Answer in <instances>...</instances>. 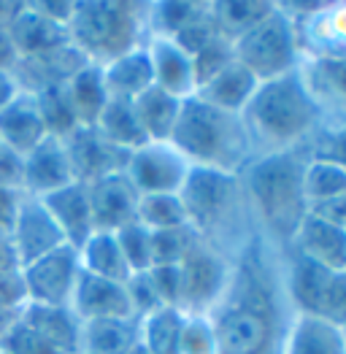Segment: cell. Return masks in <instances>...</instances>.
Listing matches in <instances>:
<instances>
[{"mask_svg": "<svg viewBox=\"0 0 346 354\" xmlns=\"http://www.w3.org/2000/svg\"><path fill=\"white\" fill-rule=\"evenodd\" d=\"M136 219L154 233V230L184 227L187 225V211H184V203H181L179 195H141Z\"/></svg>", "mask_w": 346, "mask_h": 354, "instance_id": "cell-37", "label": "cell"}, {"mask_svg": "<svg viewBox=\"0 0 346 354\" xmlns=\"http://www.w3.org/2000/svg\"><path fill=\"white\" fill-rule=\"evenodd\" d=\"M146 52L152 59L154 87L165 89L179 100H187L195 95L198 82H195L192 55H187L171 38H146Z\"/></svg>", "mask_w": 346, "mask_h": 354, "instance_id": "cell-20", "label": "cell"}, {"mask_svg": "<svg viewBox=\"0 0 346 354\" xmlns=\"http://www.w3.org/2000/svg\"><path fill=\"white\" fill-rule=\"evenodd\" d=\"M79 354H89V352H79Z\"/></svg>", "mask_w": 346, "mask_h": 354, "instance_id": "cell-54", "label": "cell"}, {"mask_svg": "<svg viewBox=\"0 0 346 354\" xmlns=\"http://www.w3.org/2000/svg\"><path fill=\"white\" fill-rule=\"evenodd\" d=\"M6 241H8L19 268L65 246V238L55 225V219L49 216V211L44 208L38 198H30V195H22L17 216L6 233Z\"/></svg>", "mask_w": 346, "mask_h": 354, "instance_id": "cell-11", "label": "cell"}, {"mask_svg": "<svg viewBox=\"0 0 346 354\" xmlns=\"http://www.w3.org/2000/svg\"><path fill=\"white\" fill-rule=\"evenodd\" d=\"M138 319H98L84 322L82 352L89 354H130L138 346Z\"/></svg>", "mask_w": 346, "mask_h": 354, "instance_id": "cell-31", "label": "cell"}, {"mask_svg": "<svg viewBox=\"0 0 346 354\" xmlns=\"http://www.w3.org/2000/svg\"><path fill=\"white\" fill-rule=\"evenodd\" d=\"M187 314L179 308H157L149 317L138 319V335L141 346L149 354H179V341H181V327H184Z\"/></svg>", "mask_w": 346, "mask_h": 354, "instance_id": "cell-34", "label": "cell"}, {"mask_svg": "<svg viewBox=\"0 0 346 354\" xmlns=\"http://www.w3.org/2000/svg\"><path fill=\"white\" fill-rule=\"evenodd\" d=\"M22 178H25L22 154H17V151H11V149L0 147V189L22 192Z\"/></svg>", "mask_w": 346, "mask_h": 354, "instance_id": "cell-47", "label": "cell"}, {"mask_svg": "<svg viewBox=\"0 0 346 354\" xmlns=\"http://www.w3.org/2000/svg\"><path fill=\"white\" fill-rule=\"evenodd\" d=\"M257 87L260 82L255 79V73H249L241 62L233 59L230 65H225L217 76H211L206 84L198 87L195 97H201L217 109L241 114L246 109V103L252 100V95L257 92Z\"/></svg>", "mask_w": 346, "mask_h": 354, "instance_id": "cell-27", "label": "cell"}, {"mask_svg": "<svg viewBox=\"0 0 346 354\" xmlns=\"http://www.w3.org/2000/svg\"><path fill=\"white\" fill-rule=\"evenodd\" d=\"M71 308L82 322H98V319H130V297L125 290V281H111L100 276H89L82 270L76 290L71 297ZM136 319V317H133Z\"/></svg>", "mask_w": 346, "mask_h": 354, "instance_id": "cell-17", "label": "cell"}, {"mask_svg": "<svg viewBox=\"0 0 346 354\" xmlns=\"http://www.w3.org/2000/svg\"><path fill=\"white\" fill-rule=\"evenodd\" d=\"M198 233L184 225V227H171V230H154L152 233V268L154 266H179L187 252L195 246Z\"/></svg>", "mask_w": 346, "mask_h": 354, "instance_id": "cell-39", "label": "cell"}, {"mask_svg": "<svg viewBox=\"0 0 346 354\" xmlns=\"http://www.w3.org/2000/svg\"><path fill=\"white\" fill-rule=\"evenodd\" d=\"M303 187H306V201H309V211L330 203L333 198L346 192V168L319 160V157H309L306 160V174H303Z\"/></svg>", "mask_w": 346, "mask_h": 354, "instance_id": "cell-36", "label": "cell"}, {"mask_svg": "<svg viewBox=\"0 0 346 354\" xmlns=\"http://www.w3.org/2000/svg\"><path fill=\"white\" fill-rule=\"evenodd\" d=\"M62 144L68 149V157H71V165H73V176L82 184H89V181L109 176V174L125 171L127 151L109 144L98 133V127L79 124L73 133H68L62 138Z\"/></svg>", "mask_w": 346, "mask_h": 354, "instance_id": "cell-14", "label": "cell"}, {"mask_svg": "<svg viewBox=\"0 0 346 354\" xmlns=\"http://www.w3.org/2000/svg\"><path fill=\"white\" fill-rule=\"evenodd\" d=\"M125 290H127V297H130V308H133V317L136 319H144L152 311L163 308L160 297L154 292V284L149 279V270L144 273H133L127 281H125Z\"/></svg>", "mask_w": 346, "mask_h": 354, "instance_id": "cell-44", "label": "cell"}, {"mask_svg": "<svg viewBox=\"0 0 346 354\" xmlns=\"http://www.w3.org/2000/svg\"><path fill=\"white\" fill-rule=\"evenodd\" d=\"M25 300L44 306H71L76 281L82 276L79 252L73 246H60L55 252L19 268Z\"/></svg>", "mask_w": 346, "mask_h": 354, "instance_id": "cell-10", "label": "cell"}, {"mask_svg": "<svg viewBox=\"0 0 346 354\" xmlns=\"http://www.w3.org/2000/svg\"><path fill=\"white\" fill-rule=\"evenodd\" d=\"M0 349L6 354H60L57 349H52L38 333H33L22 317L11 325V330L0 338Z\"/></svg>", "mask_w": 346, "mask_h": 354, "instance_id": "cell-43", "label": "cell"}, {"mask_svg": "<svg viewBox=\"0 0 346 354\" xmlns=\"http://www.w3.org/2000/svg\"><path fill=\"white\" fill-rule=\"evenodd\" d=\"M25 192H8V189H0V236L8 233L14 216H17V208L22 201Z\"/></svg>", "mask_w": 346, "mask_h": 354, "instance_id": "cell-48", "label": "cell"}, {"mask_svg": "<svg viewBox=\"0 0 346 354\" xmlns=\"http://www.w3.org/2000/svg\"><path fill=\"white\" fill-rule=\"evenodd\" d=\"M311 211L319 214L322 219H327V222H333V225H338V227H344L346 230V192L344 195H338V198H333V201L325 203V206L311 208Z\"/></svg>", "mask_w": 346, "mask_h": 354, "instance_id": "cell-50", "label": "cell"}, {"mask_svg": "<svg viewBox=\"0 0 346 354\" xmlns=\"http://www.w3.org/2000/svg\"><path fill=\"white\" fill-rule=\"evenodd\" d=\"M219 354H279L295 317L282 279V249L257 233L230 263V276L217 306L206 314Z\"/></svg>", "mask_w": 346, "mask_h": 354, "instance_id": "cell-1", "label": "cell"}, {"mask_svg": "<svg viewBox=\"0 0 346 354\" xmlns=\"http://www.w3.org/2000/svg\"><path fill=\"white\" fill-rule=\"evenodd\" d=\"M49 136L35 95L22 92L11 106L0 111V144L17 154H28Z\"/></svg>", "mask_w": 346, "mask_h": 354, "instance_id": "cell-23", "label": "cell"}, {"mask_svg": "<svg viewBox=\"0 0 346 354\" xmlns=\"http://www.w3.org/2000/svg\"><path fill=\"white\" fill-rule=\"evenodd\" d=\"M179 354H219L217 333L206 314H187L181 327Z\"/></svg>", "mask_w": 346, "mask_h": 354, "instance_id": "cell-41", "label": "cell"}, {"mask_svg": "<svg viewBox=\"0 0 346 354\" xmlns=\"http://www.w3.org/2000/svg\"><path fill=\"white\" fill-rule=\"evenodd\" d=\"M0 147H3V144H0Z\"/></svg>", "mask_w": 346, "mask_h": 354, "instance_id": "cell-57", "label": "cell"}, {"mask_svg": "<svg viewBox=\"0 0 346 354\" xmlns=\"http://www.w3.org/2000/svg\"><path fill=\"white\" fill-rule=\"evenodd\" d=\"M179 198L187 211V225L222 254L233 257L255 236L238 174L192 168Z\"/></svg>", "mask_w": 346, "mask_h": 354, "instance_id": "cell-4", "label": "cell"}, {"mask_svg": "<svg viewBox=\"0 0 346 354\" xmlns=\"http://www.w3.org/2000/svg\"><path fill=\"white\" fill-rule=\"evenodd\" d=\"M22 92H25V89H22V84H19L17 73L0 68V111H3L6 106H11Z\"/></svg>", "mask_w": 346, "mask_h": 354, "instance_id": "cell-49", "label": "cell"}, {"mask_svg": "<svg viewBox=\"0 0 346 354\" xmlns=\"http://www.w3.org/2000/svg\"><path fill=\"white\" fill-rule=\"evenodd\" d=\"M22 322L38 333L52 349L60 354L82 352V333L84 322L76 317L71 306H44V303H25L19 311Z\"/></svg>", "mask_w": 346, "mask_h": 354, "instance_id": "cell-19", "label": "cell"}, {"mask_svg": "<svg viewBox=\"0 0 346 354\" xmlns=\"http://www.w3.org/2000/svg\"><path fill=\"white\" fill-rule=\"evenodd\" d=\"M333 270L309 260L306 254L295 249H282V279H284V292L295 314L303 317H319L325 292L330 284Z\"/></svg>", "mask_w": 346, "mask_h": 354, "instance_id": "cell-13", "label": "cell"}, {"mask_svg": "<svg viewBox=\"0 0 346 354\" xmlns=\"http://www.w3.org/2000/svg\"><path fill=\"white\" fill-rule=\"evenodd\" d=\"M208 3H181V0H165V3H149L146 8V32L149 38H176L184 28H190Z\"/></svg>", "mask_w": 346, "mask_h": 354, "instance_id": "cell-35", "label": "cell"}, {"mask_svg": "<svg viewBox=\"0 0 346 354\" xmlns=\"http://www.w3.org/2000/svg\"><path fill=\"white\" fill-rule=\"evenodd\" d=\"M8 30L19 52V59L46 55L68 44L65 25L57 22L55 17H49L38 3H19V11L14 14Z\"/></svg>", "mask_w": 346, "mask_h": 354, "instance_id": "cell-18", "label": "cell"}, {"mask_svg": "<svg viewBox=\"0 0 346 354\" xmlns=\"http://www.w3.org/2000/svg\"><path fill=\"white\" fill-rule=\"evenodd\" d=\"M92 127H98V133L109 144H114L116 149H122L127 154L146 144V136L141 130V122L136 117V109L127 100H109V106L103 109V114L98 117Z\"/></svg>", "mask_w": 346, "mask_h": 354, "instance_id": "cell-33", "label": "cell"}, {"mask_svg": "<svg viewBox=\"0 0 346 354\" xmlns=\"http://www.w3.org/2000/svg\"><path fill=\"white\" fill-rule=\"evenodd\" d=\"M116 243L122 249V257L130 268V276L133 273H144L152 268V230L144 227L138 219L119 227L114 233Z\"/></svg>", "mask_w": 346, "mask_h": 354, "instance_id": "cell-40", "label": "cell"}, {"mask_svg": "<svg viewBox=\"0 0 346 354\" xmlns=\"http://www.w3.org/2000/svg\"><path fill=\"white\" fill-rule=\"evenodd\" d=\"M306 149L257 154L238 174L255 233L276 249H287L309 214L306 201Z\"/></svg>", "mask_w": 346, "mask_h": 354, "instance_id": "cell-2", "label": "cell"}, {"mask_svg": "<svg viewBox=\"0 0 346 354\" xmlns=\"http://www.w3.org/2000/svg\"><path fill=\"white\" fill-rule=\"evenodd\" d=\"M344 333H346V327H344Z\"/></svg>", "mask_w": 346, "mask_h": 354, "instance_id": "cell-56", "label": "cell"}, {"mask_svg": "<svg viewBox=\"0 0 346 354\" xmlns=\"http://www.w3.org/2000/svg\"><path fill=\"white\" fill-rule=\"evenodd\" d=\"M86 195H89L95 230L116 233L119 227L136 222V211H138V198L141 195L133 187V181L125 176V171L109 174V176L98 178V181H89L86 184Z\"/></svg>", "mask_w": 346, "mask_h": 354, "instance_id": "cell-16", "label": "cell"}, {"mask_svg": "<svg viewBox=\"0 0 346 354\" xmlns=\"http://www.w3.org/2000/svg\"><path fill=\"white\" fill-rule=\"evenodd\" d=\"M130 354H149V352H146L144 346H141V341H138V346H136V349H133Z\"/></svg>", "mask_w": 346, "mask_h": 354, "instance_id": "cell-53", "label": "cell"}, {"mask_svg": "<svg viewBox=\"0 0 346 354\" xmlns=\"http://www.w3.org/2000/svg\"><path fill=\"white\" fill-rule=\"evenodd\" d=\"M279 354H346V333L322 317L295 314Z\"/></svg>", "mask_w": 346, "mask_h": 354, "instance_id": "cell-25", "label": "cell"}, {"mask_svg": "<svg viewBox=\"0 0 346 354\" xmlns=\"http://www.w3.org/2000/svg\"><path fill=\"white\" fill-rule=\"evenodd\" d=\"M252 151L273 154L289 149H306L314 138L325 111L309 89L300 71L273 82H262L246 109L241 111Z\"/></svg>", "mask_w": 346, "mask_h": 354, "instance_id": "cell-3", "label": "cell"}, {"mask_svg": "<svg viewBox=\"0 0 346 354\" xmlns=\"http://www.w3.org/2000/svg\"><path fill=\"white\" fill-rule=\"evenodd\" d=\"M233 57L255 73L260 84L300 71L306 55L292 11L284 3H273L255 28L233 41Z\"/></svg>", "mask_w": 346, "mask_h": 354, "instance_id": "cell-7", "label": "cell"}, {"mask_svg": "<svg viewBox=\"0 0 346 354\" xmlns=\"http://www.w3.org/2000/svg\"><path fill=\"white\" fill-rule=\"evenodd\" d=\"M300 32L306 57H346V3L327 6H289Z\"/></svg>", "mask_w": 346, "mask_h": 354, "instance_id": "cell-12", "label": "cell"}, {"mask_svg": "<svg viewBox=\"0 0 346 354\" xmlns=\"http://www.w3.org/2000/svg\"><path fill=\"white\" fill-rule=\"evenodd\" d=\"M192 165L171 141H146L133 149L125 162V176L138 195H179Z\"/></svg>", "mask_w": 346, "mask_h": 354, "instance_id": "cell-9", "label": "cell"}, {"mask_svg": "<svg viewBox=\"0 0 346 354\" xmlns=\"http://www.w3.org/2000/svg\"><path fill=\"white\" fill-rule=\"evenodd\" d=\"M19 62V52L14 46V38H11V30L6 25H0V68L6 71H14Z\"/></svg>", "mask_w": 346, "mask_h": 354, "instance_id": "cell-51", "label": "cell"}, {"mask_svg": "<svg viewBox=\"0 0 346 354\" xmlns=\"http://www.w3.org/2000/svg\"><path fill=\"white\" fill-rule=\"evenodd\" d=\"M309 157H319L346 168V117H325L309 141Z\"/></svg>", "mask_w": 346, "mask_h": 354, "instance_id": "cell-38", "label": "cell"}, {"mask_svg": "<svg viewBox=\"0 0 346 354\" xmlns=\"http://www.w3.org/2000/svg\"><path fill=\"white\" fill-rule=\"evenodd\" d=\"M0 354H6V352H3V349H0Z\"/></svg>", "mask_w": 346, "mask_h": 354, "instance_id": "cell-55", "label": "cell"}, {"mask_svg": "<svg viewBox=\"0 0 346 354\" xmlns=\"http://www.w3.org/2000/svg\"><path fill=\"white\" fill-rule=\"evenodd\" d=\"M149 279L163 306L181 311V273L179 266H154L149 268Z\"/></svg>", "mask_w": 346, "mask_h": 354, "instance_id": "cell-45", "label": "cell"}, {"mask_svg": "<svg viewBox=\"0 0 346 354\" xmlns=\"http://www.w3.org/2000/svg\"><path fill=\"white\" fill-rule=\"evenodd\" d=\"M287 249H295L330 270L346 268V230L309 211Z\"/></svg>", "mask_w": 346, "mask_h": 354, "instance_id": "cell-22", "label": "cell"}, {"mask_svg": "<svg viewBox=\"0 0 346 354\" xmlns=\"http://www.w3.org/2000/svg\"><path fill=\"white\" fill-rule=\"evenodd\" d=\"M171 144L192 168L241 174L255 157L241 114L217 109L201 97H187L171 133Z\"/></svg>", "mask_w": 346, "mask_h": 354, "instance_id": "cell-5", "label": "cell"}, {"mask_svg": "<svg viewBox=\"0 0 346 354\" xmlns=\"http://www.w3.org/2000/svg\"><path fill=\"white\" fill-rule=\"evenodd\" d=\"M76 252H79L82 270L89 276H100V279H111V281H127L130 279V268L122 257V249L116 243L114 233L95 230Z\"/></svg>", "mask_w": 346, "mask_h": 354, "instance_id": "cell-30", "label": "cell"}, {"mask_svg": "<svg viewBox=\"0 0 346 354\" xmlns=\"http://www.w3.org/2000/svg\"><path fill=\"white\" fill-rule=\"evenodd\" d=\"M38 201L44 203L49 216L55 219V225L60 227L68 246L79 249L86 238L95 233V219H92V208H89L86 184L73 181V184L62 187V189L46 195V198H38Z\"/></svg>", "mask_w": 346, "mask_h": 354, "instance_id": "cell-21", "label": "cell"}, {"mask_svg": "<svg viewBox=\"0 0 346 354\" xmlns=\"http://www.w3.org/2000/svg\"><path fill=\"white\" fill-rule=\"evenodd\" d=\"M19 311L22 308H8V306H0V338L11 330V325L19 319Z\"/></svg>", "mask_w": 346, "mask_h": 354, "instance_id": "cell-52", "label": "cell"}, {"mask_svg": "<svg viewBox=\"0 0 346 354\" xmlns=\"http://www.w3.org/2000/svg\"><path fill=\"white\" fill-rule=\"evenodd\" d=\"M146 8L149 3L125 0H82L71 6L65 22L68 44L86 59L106 65L136 46L146 44Z\"/></svg>", "mask_w": 346, "mask_h": 354, "instance_id": "cell-6", "label": "cell"}, {"mask_svg": "<svg viewBox=\"0 0 346 354\" xmlns=\"http://www.w3.org/2000/svg\"><path fill=\"white\" fill-rule=\"evenodd\" d=\"M319 317L327 319V322H333V325L346 327V268L333 270Z\"/></svg>", "mask_w": 346, "mask_h": 354, "instance_id": "cell-46", "label": "cell"}, {"mask_svg": "<svg viewBox=\"0 0 346 354\" xmlns=\"http://www.w3.org/2000/svg\"><path fill=\"white\" fill-rule=\"evenodd\" d=\"M233 44L225 38H214L211 44H206L198 55H192V65H195V82L198 87L206 84L211 76H217L225 65L233 62ZM198 92V89H195Z\"/></svg>", "mask_w": 346, "mask_h": 354, "instance_id": "cell-42", "label": "cell"}, {"mask_svg": "<svg viewBox=\"0 0 346 354\" xmlns=\"http://www.w3.org/2000/svg\"><path fill=\"white\" fill-rule=\"evenodd\" d=\"M100 68H103V82H106L111 100L133 103L138 95H144L149 87H154V73H152V59L146 52V44L109 59Z\"/></svg>", "mask_w": 346, "mask_h": 354, "instance_id": "cell-24", "label": "cell"}, {"mask_svg": "<svg viewBox=\"0 0 346 354\" xmlns=\"http://www.w3.org/2000/svg\"><path fill=\"white\" fill-rule=\"evenodd\" d=\"M181 103L184 100L173 97L160 87H149L144 95H138L133 100V109H136V117L141 122L146 141H171Z\"/></svg>", "mask_w": 346, "mask_h": 354, "instance_id": "cell-29", "label": "cell"}, {"mask_svg": "<svg viewBox=\"0 0 346 354\" xmlns=\"http://www.w3.org/2000/svg\"><path fill=\"white\" fill-rule=\"evenodd\" d=\"M300 73L325 117H346V57H306Z\"/></svg>", "mask_w": 346, "mask_h": 354, "instance_id": "cell-26", "label": "cell"}, {"mask_svg": "<svg viewBox=\"0 0 346 354\" xmlns=\"http://www.w3.org/2000/svg\"><path fill=\"white\" fill-rule=\"evenodd\" d=\"M22 168H25L22 192L30 198H46L76 181L68 149L62 144V138H55V136H46L38 147L30 149L22 157Z\"/></svg>", "mask_w": 346, "mask_h": 354, "instance_id": "cell-15", "label": "cell"}, {"mask_svg": "<svg viewBox=\"0 0 346 354\" xmlns=\"http://www.w3.org/2000/svg\"><path fill=\"white\" fill-rule=\"evenodd\" d=\"M271 8H273L271 0H214L208 3V17L217 32L233 44L246 30L255 28Z\"/></svg>", "mask_w": 346, "mask_h": 354, "instance_id": "cell-32", "label": "cell"}, {"mask_svg": "<svg viewBox=\"0 0 346 354\" xmlns=\"http://www.w3.org/2000/svg\"><path fill=\"white\" fill-rule=\"evenodd\" d=\"M230 263L233 257L222 254L219 249L208 246L201 238L195 241V246L179 263L184 314H208L217 306L230 276Z\"/></svg>", "mask_w": 346, "mask_h": 354, "instance_id": "cell-8", "label": "cell"}, {"mask_svg": "<svg viewBox=\"0 0 346 354\" xmlns=\"http://www.w3.org/2000/svg\"><path fill=\"white\" fill-rule=\"evenodd\" d=\"M65 95L71 100V109L79 119V124H84V127H92L111 100L106 82H103V68L98 62H84L65 82Z\"/></svg>", "mask_w": 346, "mask_h": 354, "instance_id": "cell-28", "label": "cell"}]
</instances>
